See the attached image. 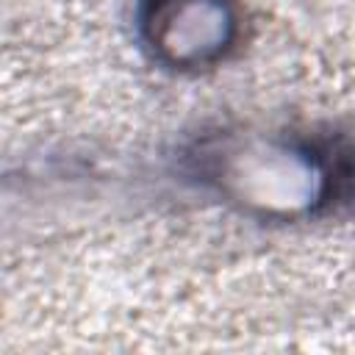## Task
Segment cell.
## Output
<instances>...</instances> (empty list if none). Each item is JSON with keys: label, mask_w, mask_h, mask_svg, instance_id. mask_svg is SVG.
<instances>
[{"label": "cell", "mask_w": 355, "mask_h": 355, "mask_svg": "<svg viewBox=\"0 0 355 355\" xmlns=\"http://www.w3.org/2000/svg\"><path fill=\"white\" fill-rule=\"evenodd\" d=\"M144 39L172 67H202L225 55L236 36L230 0H150Z\"/></svg>", "instance_id": "7a4b0ae2"}, {"label": "cell", "mask_w": 355, "mask_h": 355, "mask_svg": "<svg viewBox=\"0 0 355 355\" xmlns=\"http://www.w3.org/2000/svg\"><path fill=\"white\" fill-rule=\"evenodd\" d=\"M205 172L239 202L263 211H300L324 197L327 169L316 153L272 139H230L202 153Z\"/></svg>", "instance_id": "6da1fadb"}]
</instances>
